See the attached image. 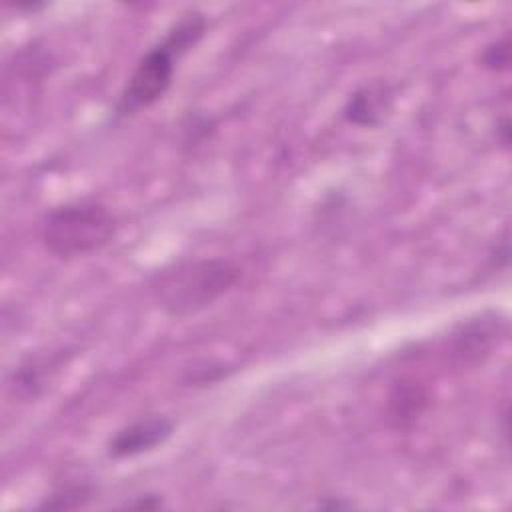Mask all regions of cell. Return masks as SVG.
<instances>
[{"label": "cell", "mask_w": 512, "mask_h": 512, "mask_svg": "<svg viewBox=\"0 0 512 512\" xmlns=\"http://www.w3.org/2000/svg\"><path fill=\"white\" fill-rule=\"evenodd\" d=\"M240 278V268L224 258H186L150 278L154 304L170 318L184 320L210 308Z\"/></svg>", "instance_id": "cell-1"}, {"label": "cell", "mask_w": 512, "mask_h": 512, "mask_svg": "<svg viewBox=\"0 0 512 512\" xmlns=\"http://www.w3.org/2000/svg\"><path fill=\"white\" fill-rule=\"evenodd\" d=\"M116 214L98 200L66 202L48 210L40 220L44 248L62 260L106 248L118 234Z\"/></svg>", "instance_id": "cell-2"}, {"label": "cell", "mask_w": 512, "mask_h": 512, "mask_svg": "<svg viewBox=\"0 0 512 512\" xmlns=\"http://www.w3.org/2000/svg\"><path fill=\"white\" fill-rule=\"evenodd\" d=\"M182 56L184 54L166 38L148 48L136 62L132 74L128 76L124 88L118 94V100L114 104V118H130L164 98V94L172 86L176 62Z\"/></svg>", "instance_id": "cell-3"}, {"label": "cell", "mask_w": 512, "mask_h": 512, "mask_svg": "<svg viewBox=\"0 0 512 512\" xmlns=\"http://www.w3.org/2000/svg\"><path fill=\"white\" fill-rule=\"evenodd\" d=\"M506 338V320L494 312L462 322L450 338V354L458 368L482 364Z\"/></svg>", "instance_id": "cell-4"}, {"label": "cell", "mask_w": 512, "mask_h": 512, "mask_svg": "<svg viewBox=\"0 0 512 512\" xmlns=\"http://www.w3.org/2000/svg\"><path fill=\"white\" fill-rule=\"evenodd\" d=\"M174 420L168 416H148L120 428L108 442L106 452L114 460L134 458L162 446L174 434Z\"/></svg>", "instance_id": "cell-5"}, {"label": "cell", "mask_w": 512, "mask_h": 512, "mask_svg": "<svg viewBox=\"0 0 512 512\" xmlns=\"http://www.w3.org/2000/svg\"><path fill=\"white\" fill-rule=\"evenodd\" d=\"M394 102L392 86L384 80H376L356 88L342 106V118L348 124L360 128H376L384 122Z\"/></svg>", "instance_id": "cell-6"}, {"label": "cell", "mask_w": 512, "mask_h": 512, "mask_svg": "<svg viewBox=\"0 0 512 512\" xmlns=\"http://www.w3.org/2000/svg\"><path fill=\"white\" fill-rule=\"evenodd\" d=\"M428 406V394L418 382H398L388 398V416L398 428L410 426Z\"/></svg>", "instance_id": "cell-7"}, {"label": "cell", "mask_w": 512, "mask_h": 512, "mask_svg": "<svg viewBox=\"0 0 512 512\" xmlns=\"http://www.w3.org/2000/svg\"><path fill=\"white\" fill-rule=\"evenodd\" d=\"M54 364H60V356H54L52 360L44 362V360H28L24 364H20L14 374L10 376V388L14 392V396L18 398H24V400H30V398H36L42 388H44V368L48 366H54Z\"/></svg>", "instance_id": "cell-8"}, {"label": "cell", "mask_w": 512, "mask_h": 512, "mask_svg": "<svg viewBox=\"0 0 512 512\" xmlns=\"http://www.w3.org/2000/svg\"><path fill=\"white\" fill-rule=\"evenodd\" d=\"M96 490L88 482H68L56 488L50 496H46L38 508L40 510H74L86 506L94 498Z\"/></svg>", "instance_id": "cell-9"}, {"label": "cell", "mask_w": 512, "mask_h": 512, "mask_svg": "<svg viewBox=\"0 0 512 512\" xmlns=\"http://www.w3.org/2000/svg\"><path fill=\"white\" fill-rule=\"evenodd\" d=\"M480 64H482V68H486L490 72L508 70V66H510V40H508V36L486 44L482 54H480Z\"/></svg>", "instance_id": "cell-10"}, {"label": "cell", "mask_w": 512, "mask_h": 512, "mask_svg": "<svg viewBox=\"0 0 512 512\" xmlns=\"http://www.w3.org/2000/svg\"><path fill=\"white\" fill-rule=\"evenodd\" d=\"M184 132H188L186 144H198L214 132V122L204 114H190V124L184 126Z\"/></svg>", "instance_id": "cell-11"}, {"label": "cell", "mask_w": 512, "mask_h": 512, "mask_svg": "<svg viewBox=\"0 0 512 512\" xmlns=\"http://www.w3.org/2000/svg\"><path fill=\"white\" fill-rule=\"evenodd\" d=\"M126 506L130 508H144V510H156L162 506V498L158 494H142L136 496V500H130Z\"/></svg>", "instance_id": "cell-12"}, {"label": "cell", "mask_w": 512, "mask_h": 512, "mask_svg": "<svg viewBox=\"0 0 512 512\" xmlns=\"http://www.w3.org/2000/svg\"><path fill=\"white\" fill-rule=\"evenodd\" d=\"M494 134H496L498 144H500L504 150H508V146H510V122H508V116H502V118L496 122Z\"/></svg>", "instance_id": "cell-13"}, {"label": "cell", "mask_w": 512, "mask_h": 512, "mask_svg": "<svg viewBox=\"0 0 512 512\" xmlns=\"http://www.w3.org/2000/svg\"><path fill=\"white\" fill-rule=\"evenodd\" d=\"M16 10H28V12H38V10H42L46 4H42V2H28V4H12Z\"/></svg>", "instance_id": "cell-14"}]
</instances>
